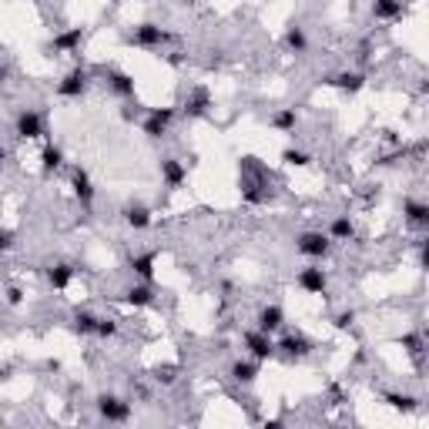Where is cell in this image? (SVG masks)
Segmentation results:
<instances>
[{"label": "cell", "instance_id": "obj_21", "mask_svg": "<svg viewBox=\"0 0 429 429\" xmlns=\"http://www.w3.org/2000/svg\"><path fill=\"white\" fill-rule=\"evenodd\" d=\"M108 77V88H111L118 97H134V77L124 74V71H104Z\"/></svg>", "mask_w": 429, "mask_h": 429}, {"label": "cell", "instance_id": "obj_30", "mask_svg": "<svg viewBox=\"0 0 429 429\" xmlns=\"http://www.w3.org/2000/svg\"><path fill=\"white\" fill-rule=\"evenodd\" d=\"M399 342H403V349H406V355H410V359L423 362V353H426V339L419 336V332H406V336L399 339Z\"/></svg>", "mask_w": 429, "mask_h": 429}, {"label": "cell", "instance_id": "obj_18", "mask_svg": "<svg viewBox=\"0 0 429 429\" xmlns=\"http://www.w3.org/2000/svg\"><path fill=\"white\" fill-rule=\"evenodd\" d=\"M406 14L403 0H373V17L375 20H399Z\"/></svg>", "mask_w": 429, "mask_h": 429}, {"label": "cell", "instance_id": "obj_4", "mask_svg": "<svg viewBox=\"0 0 429 429\" xmlns=\"http://www.w3.org/2000/svg\"><path fill=\"white\" fill-rule=\"evenodd\" d=\"M88 84H91V71H88L84 64H77V67H71L67 74L60 77V84H57V97L77 101V97L88 94Z\"/></svg>", "mask_w": 429, "mask_h": 429}, {"label": "cell", "instance_id": "obj_34", "mask_svg": "<svg viewBox=\"0 0 429 429\" xmlns=\"http://www.w3.org/2000/svg\"><path fill=\"white\" fill-rule=\"evenodd\" d=\"M154 382H158V386H175V382H178V369H171V366L154 369Z\"/></svg>", "mask_w": 429, "mask_h": 429}, {"label": "cell", "instance_id": "obj_20", "mask_svg": "<svg viewBox=\"0 0 429 429\" xmlns=\"http://www.w3.org/2000/svg\"><path fill=\"white\" fill-rule=\"evenodd\" d=\"M124 302L134 305V309H145V305H154V289H151V282H141V285H131L128 292H124Z\"/></svg>", "mask_w": 429, "mask_h": 429}, {"label": "cell", "instance_id": "obj_37", "mask_svg": "<svg viewBox=\"0 0 429 429\" xmlns=\"http://www.w3.org/2000/svg\"><path fill=\"white\" fill-rule=\"evenodd\" d=\"M20 302H24V292H20L17 285H10L7 289V305H20Z\"/></svg>", "mask_w": 429, "mask_h": 429}, {"label": "cell", "instance_id": "obj_35", "mask_svg": "<svg viewBox=\"0 0 429 429\" xmlns=\"http://www.w3.org/2000/svg\"><path fill=\"white\" fill-rule=\"evenodd\" d=\"M14 245H17V235L10 228H0V252H10Z\"/></svg>", "mask_w": 429, "mask_h": 429}, {"label": "cell", "instance_id": "obj_22", "mask_svg": "<svg viewBox=\"0 0 429 429\" xmlns=\"http://www.w3.org/2000/svg\"><path fill=\"white\" fill-rule=\"evenodd\" d=\"M154 261H158V255H154V252H141V255H134V259H131V272H134L141 282H151V279H154Z\"/></svg>", "mask_w": 429, "mask_h": 429}, {"label": "cell", "instance_id": "obj_28", "mask_svg": "<svg viewBox=\"0 0 429 429\" xmlns=\"http://www.w3.org/2000/svg\"><path fill=\"white\" fill-rule=\"evenodd\" d=\"M124 222H128V228H134V232H145L151 225V211L145 205H128L124 208Z\"/></svg>", "mask_w": 429, "mask_h": 429}, {"label": "cell", "instance_id": "obj_38", "mask_svg": "<svg viewBox=\"0 0 429 429\" xmlns=\"http://www.w3.org/2000/svg\"><path fill=\"white\" fill-rule=\"evenodd\" d=\"M3 77H7V67H0V81H3Z\"/></svg>", "mask_w": 429, "mask_h": 429}, {"label": "cell", "instance_id": "obj_19", "mask_svg": "<svg viewBox=\"0 0 429 429\" xmlns=\"http://www.w3.org/2000/svg\"><path fill=\"white\" fill-rule=\"evenodd\" d=\"M403 215H406V222H410L412 228H429V205L426 202L410 198V202L403 205Z\"/></svg>", "mask_w": 429, "mask_h": 429}, {"label": "cell", "instance_id": "obj_7", "mask_svg": "<svg viewBox=\"0 0 429 429\" xmlns=\"http://www.w3.org/2000/svg\"><path fill=\"white\" fill-rule=\"evenodd\" d=\"M171 121H175V108H151L148 118H145V124H141V131H145V138L158 141V138L168 134Z\"/></svg>", "mask_w": 429, "mask_h": 429}, {"label": "cell", "instance_id": "obj_33", "mask_svg": "<svg viewBox=\"0 0 429 429\" xmlns=\"http://www.w3.org/2000/svg\"><path fill=\"white\" fill-rule=\"evenodd\" d=\"M94 336H97V339H114V336H118V318H101V316H97Z\"/></svg>", "mask_w": 429, "mask_h": 429}, {"label": "cell", "instance_id": "obj_32", "mask_svg": "<svg viewBox=\"0 0 429 429\" xmlns=\"http://www.w3.org/2000/svg\"><path fill=\"white\" fill-rule=\"evenodd\" d=\"M282 161H285V165H292V168H305L312 158H309V151H302V148H285V151H282Z\"/></svg>", "mask_w": 429, "mask_h": 429}, {"label": "cell", "instance_id": "obj_12", "mask_svg": "<svg viewBox=\"0 0 429 429\" xmlns=\"http://www.w3.org/2000/svg\"><path fill=\"white\" fill-rule=\"evenodd\" d=\"M325 84L329 88H339L342 94H359L362 88H366V74H359V71H342V74H332V77H325Z\"/></svg>", "mask_w": 429, "mask_h": 429}, {"label": "cell", "instance_id": "obj_23", "mask_svg": "<svg viewBox=\"0 0 429 429\" xmlns=\"http://www.w3.org/2000/svg\"><path fill=\"white\" fill-rule=\"evenodd\" d=\"M255 375H259V362H255V359H238V362H232V379H235V382L252 386Z\"/></svg>", "mask_w": 429, "mask_h": 429}, {"label": "cell", "instance_id": "obj_3", "mask_svg": "<svg viewBox=\"0 0 429 429\" xmlns=\"http://www.w3.org/2000/svg\"><path fill=\"white\" fill-rule=\"evenodd\" d=\"M296 252L312 261H322V259H329V252H332V238L325 232H302L299 238H296Z\"/></svg>", "mask_w": 429, "mask_h": 429}, {"label": "cell", "instance_id": "obj_10", "mask_svg": "<svg viewBox=\"0 0 429 429\" xmlns=\"http://www.w3.org/2000/svg\"><path fill=\"white\" fill-rule=\"evenodd\" d=\"M245 349H248V355L255 359V362H268L272 355H275V339L268 336V332H248L245 336Z\"/></svg>", "mask_w": 429, "mask_h": 429}, {"label": "cell", "instance_id": "obj_9", "mask_svg": "<svg viewBox=\"0 0 429 429\" xmlns=\"http://www.w3.org/2000/svg\"><path fill=\"white\" fill-rule=\"evenodd\" d=\"M296 282H299V289L305 296H325V289H329V275H325V268H318V265L302 268Z\"/></svg>", "mask_w": 429, "mask_h": 429}, {"label": "cell", "instance_id": "obj_5", "mask_svg": "<svg viewBox=\"0 0 429 429\" xmlns=\"http://www.w3.org/2000/svg\"><path fill=\"white\" fill-rule=\"evenodd\" d=\"M171 34L165 31V27H158V24H138L134 31L128 34V44H138V47H148V51H154V47H161V44H168Z\"/></svg>", "mask_w": 429, "mask_h": 429}, {"label": "cell", "instance_id": "obj_2", "mask_svg": "<svg viewBox=\"0 0 429 429\" xmlns=\"http://www.w3.org/2000/svg\"><path fill=\"white\" fill-rule=\"evenodd\" d=\"M316 353V342L305 336V332H285V336L275 342V355H282L285 362H302L305 355Z\"/></svg>", "mask_w": 429, "mask_h": 429}, {"label": "cell", "instance_id": "obj_27", "mask_svg": "<svg viewBox=\"0 0 429 429\" xmlns=\"http://www.w3.org/2000/svg\"><path fill=\"white\" fill-rule=\"evenodd\" d=\"M382 399H386V406L396 410V412H416L419 410V399H416V396H406V392H386Z\"/></svg>", "mask_w": 429, "mask_h": 429}, {"label": "cell", "instance_id": "obj_14", "mask_svg": "<svg viewBox=\"0 0 429 429\" xmlns=\"http://www.w3.org/2000/svg\"><path fill=\"white\" fill-rule=\"evenodd\" d=\"M282 325H285V312H282V305H265L255 318V329L259 332H268V336H275Z\"/></svg>", "mask_w": 429, "mask_h": 429}, {"label": "cell", "instance_id": "obj_1", "mask_svg": "<svg viewBox=\"0 0 429 429\" xmlns=\"http://www.w3.org/2000/svg\"><path fill=\"white\" fill-rule=\"evenodd\" d=\"M268 198H272V191L261 185L259 158H242V202H248V205H261V202H268Z\"/></svg>", "mask_w": 429, "mask_h": 429}, {"label": "cell", "instance_id": "obj_8", "mask_svg": "<svg viewBox=\"0 0 429 429\" xmlns=\"http://www.w3.org/2000/svg\"><path fill=\"white\" fill-rule=\"evenodd\" d=\"M44 134H47V128H44V114L40 111L27 108V111L17 114V138L20 141H38Z\"/></svg>", "mask_w": 429, "mask_h": 429}, {"label": "cell", "instance_id": "obj_24", "mask_svg": "<svg viewBox=\"0 0 429 429\" xmlns=\"http://www.w3.org/2000/svg\"><path fill=\"white\" fill-rule=\"evenodd\" d=\"M40 168H44V175L60 171L64 168V151L57 148V145H44V148H40Z\"/></svg>", "mask_w": 429, "mask_h": 429}, {"label": "cell", "instance_id": "obj_29", "mask_svg": "<svg viewBox=\"0 0 429 429\" xmlns=\"http://www.w3.org/2000/svg\"><path fill=\"white\" fill-rule=\"evenodd\" d=\"M272 128H275V131H285V134H292V131L299 128V114L292 111V108H282V111L272 114Z\"/></svg>", "mask_w": 429, "mask_h": 429}, {"label": "cell", "instance_id": "obj_13", "mask_svg": "<svg viewBox=\"0 0 429 429\" xmlns=\"http://www.w3.org/2000/svg\"><path fill=\"white\" fill-rule=\"evenodd\" d=\"M71 188H74V198L81 202L84 208H91L94 202V185H91V175L77 165L74 171H71Z\"/></svg>", "mask_w": 429, "mask_h": 429}, {"label": "cell", "instance_id": "obj_11", "mask_svg": "<svg viewBox=\"0 0 429 429\" xmlns=\"http://www.w3.org/2000/svg\"><path fill=\"white\" fill-rule=\"evenodd\" d=\"M161 181H165L168 191H178L188 181V168L178 158H161Z\"/></svg>", "mask_w": 429, "mask_h": 429}, {"label": "cell", "instance_id": "obj_31", "mask_svg": "<svg viewBox=\"0 0 429 429\" xmlns=\"http://www.w3.org/2000/svg\"><path fill=\"white\" fill-rule=\"evenodd\" d=\"M94 325H97V316L84 312V309H77L74 318H71V329H74L77 336H94Z\"/></svg>", "mask_w": 429, "mask_h": 429}, {"label": "cell", "instance_id": "obj_36", "mask_svg": "<svg viewBox=\"0 0 429 429\" xmlns=\"http://www.w3.org/2000/svg\"><path fill=\"white\" fill-rule=\"evenodd\" d=\"M332 322H336V329H349V325L355 322V312H353V309H346V312H339Z\"/></svg>", "mask_w": 429, "mask_h": 429}, {"label": "cell", "instance_id": "obj_39", "mask_svg": "<svg viewBox=\"0 0 429 429\" xmlns=\"http://www.w3.org/2000/svg\"><path fill=\"white\" fill-rule=\"evenodd\" d=\"M3 158H7V154H3V151H0V165H3Z\"/></svg>", "mask_w": 429, "mask_h": 429}, {"label": "cell", "instance_id": "obj_6", "mask_svg": "<svg viewBox=\"0 0 429 429\" xmlns=\"http://www.w3.org/2000/svg\"><path fill=\"white\" fill-rule=\"evenodd\" d=\"M97 412H101V419H108V423H128L131 403L128 399H121V396L104 392V396H97Z\"/></svg>", "mask_w": 429, "mask_h": 429}, {"label": "cell", "instance_id": "obj_26", "mask_svg": "<svg viewBox=\"0 0 429 429\" xmlns=\"http://www.w3.org/2000/svg\"><path fill=\"white\" fill-rule=\"evenodd\" d=\"M332 242H349V238H355V225L353 218H346V215H339V218H332V225H329V232H325Z\"/></svg>", "mask_w": 429, "mask_h": 429}, {"label": "cell", "instance_id": "obj_17", "mask_svg": "<svg viewBox=\"0 0 429 429\" xmlns=\"http://www.w3.org/2000/svg\"><path fill=\"white\" fill-rule=\"evenodd\" d=\"M74 275H77V268H74V265H67V261H57V265H51V268H47V282L54 285L57 292H64V289L74 282Z\"/></svg>", "mask_w": 429, "mask_h": 429}, {"label": "cell", "instance_id": "obj_16", "mask_svg": "<svg viewBox=\"0 0 429 429\" xmlns=\"http://www.w3.org/2000/svg\"><path fill=\"white\" fill-rule=\"evenodd\" d=\"M208 111H211V91L208 88H195L185 97V114L188 118H205Z\"/></svg>", "mask_w": 429, "mask_h": 429}, {"label": "cell", "instance_id": "obj_15", "mask_svg": "<svg viewBox=\"0 0 429 429\" xmlns=\"http://www.w3.org/2000/svg\"><path fill=\"white\" fill-rule=\"evenodd\" d=\"M81 44H84V27H71V31H64V34H57L51 40V51H57V54H74V51H81Z\"/></svg>", "mask_w": 429, "mask_h": 429}, {"label": "cell", "instance_id": "obj_25", "mask_svg": "<svg viewBox=\"0 0 429 429\" xmlns=\"http://www.w3.org/2000/svg\"><path fill=\"white\" fill-rule=\"evenodd\" d=\"M285 47H289L292 54H305V51H309V38H305V27H302V24H289V31H285Z\"/></svg>", "mask_w": 429, "mask_h": 429}]
</instances>
